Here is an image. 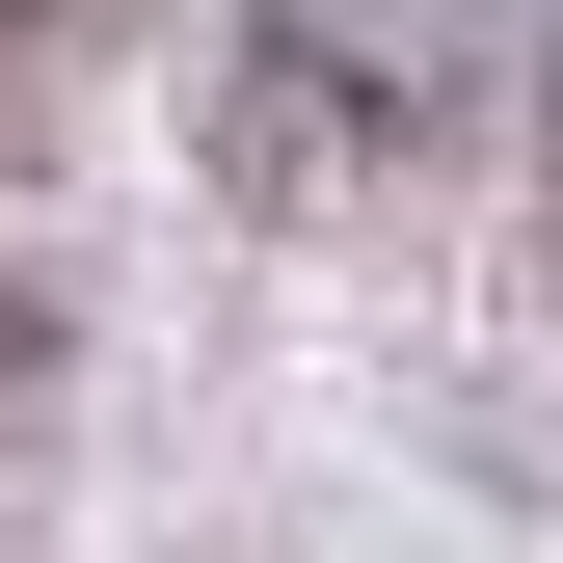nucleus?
I'll use <instances>...</instances> for the list:
<instances>
[{"label": "nucleus", "mask_w": 563, "mask_h": 563, "mask_svg": "<svg viewBox=\"0 0 563 563\" xmlns=\"http://www.w3.org/2000/svg\"><path fill=\"white\" fill-rule=\"evenodd\" d=\"M27 376H54V322H27V296H0V402H27Z\"/></svg>", "instance_id": "nucleus-1"}]
</instances>
